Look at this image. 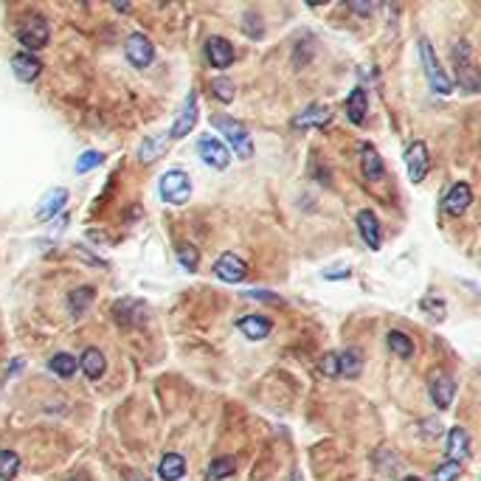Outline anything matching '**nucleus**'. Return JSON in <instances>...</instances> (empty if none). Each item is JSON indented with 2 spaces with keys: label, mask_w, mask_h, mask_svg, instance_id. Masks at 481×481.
Wrapping results in <instances>:
<instances>
[{
  "label": "nucleus",
  "mask_w": 481,
  "mask_h": 481,
  "mask_svg": "<svg viewBox=\"0 0 481 481\" xmlns=\"http://www.w3.org/2000/svg\"><path fill=\"white\" fill-rule=\"evenodd\" d=\"M211 124L228 138V144L234 146V155H240V158H250L253 155V141H250V136H248V130L242 127L240 121H234V118H226V116H214L211 118Z\"/></svg>",
  "instance_id": "f257e3e1"
},
{
  "label": "nucleus",
  "mask_w": 481,
  "mask_h": 481,
  "mask_svg": "<svg viewBox=\"0 0 481 481\" xmlns=\"http://www.w3.org/2000/svg\"><path fill=\"white\" fill-rule=\"evenodd\" d=\"M161 197L166 200V203H172V206H183L186 200H189V194H192V181H189V175L186 172H181V169H169L163 178H161Z\"/></svg>",
  "instance_id": "f03ea898"
},
{
  "label": "nucleus",
  "mask_w": 481,
  "mask_h": 481,
  "mask_svg": "<svg viewBox=\"0 0 481 481\" xmlns=\"http://www.w3.org/2000/svg\"><path fill=\"white\" fill-rule=\"evenodd\" d=\"M420 59H422V71H425V76H428L431 88L436 91V93L447 96V93L453 91V85H450V79L445 76V71L439 68V62H436V54H433L431 43H428L425 37L420 40Z\"/></svg>",
  "instance_id": "7ed1b4c3"
},
{
  "label": "nucleus",
  "mask_w": 481,
  "mask_h": 481,
  "mask_svg": "<svg viewBox=\"0 0 481 481\" xmlns=\"http://www.w3.org/2000/svg\"><path fill=\"white\" fill-rule=\"evenodd\" d=\"M49 37H51V29L49 23L43 20V17H29L20 29H17V40H20V46H26V54H31V51H40L49 46Z\"/></svg>",
  "instance_id": "20e7f679"
},
{
  "label": "nucleus",
  "mask_w": 481,
  "mask_h": 481,
  "mask_svg": "<svg viewBox=\"0 0 481 481\" xmlns=\"http://www.w3.org/2000/svg\"><path fill=\"white\" fill-rule=\"evenodd\" d=\"M214 276H217L220 282L240 285V282H245V276H248V265H245V259L237 256V253H223V256L214 262Z\"/></svg>",
  "instance_id": "39448f33"
},
{
  "label": "nucleus",
  "mask_w": 481,
  "mask_h": 481,
  "mask_svg": "<svg viewBox=\"0 0 481 481\" xmlns=\"http://www.w3.org/2000/svg\"><path fill=\"white\" fill-rule=\"evenodd\" d=\"M405 166H408V178H411L414 183L425 181V175H428V169H431L428 146L422 144V141H414V144L408 146V152H405Z\"/></svg>",
  "instance_id": "423d86ee"
},
{
  "label": "nucleus",
  "mask_w": 481,
  "mask_h": 481,
  "mask_svg": "<svg viewBox=\"0 0 481 481\" xmlns=\"http://www.w3.org/2000/svg\"><path fill=\"white\" fill-rule=\"evenodd\" d=\"M113 315L124 327H138L146 321V304L138 298H121L113 304Z\"/></svg>",
  "instance_id": "0eeeda50"
},
{
  "label": "nucleus",
  "mask_w": 481,
  "mask_h": 481,
  "mask_svg": "<svg viewBox=\"0 0 481 481\" xmlns=\"http://www.w3.org/2000/svg\"><path fill=\"white\" fill-rule=\"evenodd\" d=\"M124 54H127V59H130L136 68H146V65L155 59V46H152V40L144 37V34H130V37H127V46H124Z\"/></svg>",
  "instance_id": "6e6552de"
},
{
  "label": "nucleus",
  "mask_w": 481,
  "mask_h": 481,
  "mask_svg": "<svg viewBox=\"0 0 481 481\" xmlns=\"http://www.w3.org/2000/svg\"><path fill=\"white\" fill-rule=\"evenodd\" d=\"M453 62H456V74H459V82L473 93L479 88L476 76H473V62H470V46L462 40L453 46Z\"/></svg>",
  "instance_id": "1a4fd4ad"
},
{
  "label": "nucleus",
  "mask_w": 481,
  "mask_h": 481,
  "mask_svg": "<svg viewBox=\"0 0 481 481\" xmlns=\"http://www.w3.org/2000/svg\"><path fill=\"white\" fill-rule=\"evenodd\" d=\"M473 203V192H470V186L467 183H453L450 186V192L445 194V200H442V208L450 214V217H462L465 211H467V206Z\"/></svg>",
  "instance_id": "9d476101"
},
{
  "label": "nucleus",
  "mask_w": 481,
  "mask_h": 481,
  "mask_svg": "<svg viewBox=\"0 0 481 481\" xmlns=\"http://www.w3.org/2000/svg\"><path fill=\"white\" fill-rule=\"evenodd\" d=\"M333 121V113H330V107L327 104H310L304 113H298L290 124L295 127V130H310V127H327Z\"/></svg>",
  "instance_id": "9b49d317"
},
{
  "label": "nucleus",
  "mask_w": 481,
  "mask_h": 481,
  "mask_svg": "<svg viewBox=\"0 0 481 481\" xmlns=\"http://www.w3.org/2000/svg\"><path fill=\"white\" fill-rule=\"evenodd\" d=\"M358 231H360V240L366 242L372 250H380V220H378V214L375 211H369V208H363L360 214H358Z\"/></svg>",
  "instance_id": "f8f14e48"
},
{
  "label": "nucleus",
  "mask_w": 481,
  "mask_h": 481,
  "mask_svg": "<svg viewBox=\"0 0 481 481\" xmlns=\"http://www.w3.org/2000/svg\"><path fill=\"white\" fill-rule=\"evenodd\" d=\"M197 152H200V158H203L208 166H214V169H226V166L231 163V152L220 144L217 138H203V141L197 144Z\"/></svg>",
  "instance_id": "ddd939ff"
},
{
  "label": "nucleus",
  "mask_w": 481,
  "mask_h": 481,
  "mask_svg": "<svg viewBox=\"0 0 481 481\" xmlns=\"http://www.w3.org/2000/svg\"><path fill=\"white\" fill-rule=\"evenodd\" d=\"M194 124H197V93H189L183 110H181V116L175 118V124H172V130H169V136H172V138H183V136L192 133Z\"/></svg>",
  "instance_id": "4468645a"
},
{
  "label": "nucleus",
  "mask_w": 481,
  "mask_h": 481,
  "mask_svg": "<svg viewBox=\"0 0 481 481\" xmlns=\"http://www.w3.org/2000/svg\"><path fill=\"white\" fill-rule=\"evenodd\" d=\"M11 71H14V76L20 79V82H34L37 76H40V71H43V62L34 56V54H14L11 56Z\"/></svg>",
  "instance_id": "2eb2a0df"
},
{
  "label": "nucleus",
  "mask_w": 481,
  "mask_h": 481,
  "mask_svg": "<svg viewBox=\"0 0 481 481\" xmlns=\"http://www.w3.org/2000/svg\"><path fill=\"white\" fill-rule=\"evenodd\" d=\"M206 56H208V62L214 65V68H228L231 62H234V46L228 43V40H223V37H211L208 43H206Z\"/></svg>",
  "instance_id": "dca6fc26"
},
{
  "label": "nucleus",
  "mask_w": 481,
  "mask_h": 481,
  "mask_svg": "<svg viewBox=\"0 0 481 481\" xmlns=\"http://www.w3.org/2000/svg\"><path fill=\"white\" fill-rule=\"evenodd\" d=\"M453 394H456V383L447 375H436L431 380V400L436 402V408L447 411L453 402Z\"/></svg>",
  "instance_id": "f3484780"
},
{
  "label": "nucleus",
  "mask_w": 481,
  "mask_h": 481,
  "mask_svg": "<svg viewBox=\"0 0 481 481\" xmlns=\"http://www.w3.org/2000/svg\"><path fill=\"white\" fill-rule=\"evenodd\" d=\"M65 203H68V189H62V186L51 189L37 208V220H54V214H59L65 208Z\"/></svg>",
  "instance_id": "a211bd4d"
},
{
  "label": "nucleus",
  "mask_w": 481,
  "mask_h": 481,
  "mask_svg": "<svg viewBox=\"0 0 481 481\" xmlns=\"http://www.w3.org/2000/svg\"><path fill=\"white\" fill-rule=\"evenodd\" d=\"M366 113H369V98H366V91L363 88H355L349 98H346V116L352 124H366Z\"/></svg>",
  "instance_id": "6ab92c4d"
},
{
  "label": "nucleus",
  "mask_w": 481,
  "mask_h": 481,
  "mask_svg": "<svg viewBox=\"0 0 481 481\" xmlns=\"http://www.w3.org/2000/svg\"><path fill=\"white\" fill-rule=\"evenodd\" d=\"M186 473V459L181 453H166L158 465V479L161 481H181Z\"/></svg>",
  "instance_id": "aec40b11"
},
{
  "label": "nucleus",
  "mask_w": 481,
  "mask_h": 481,
  "mask_svg": "<svg viewBox=\"0 0 481 481\" xmlns=\"http://www.w3.org/2000/svg\"><path fill=\"white\" fill-rule=\"evenodd\" d=\"M360 169H363L366 181H380L383 178V161H380L378 149L372 144L360 146Z\"/></svg>",
  "instance_id": "412c9836"
},
{
  "label": "nucleus",
  "mask_w": 481,
  "mask_h": 481,
  "mask_svg": "<svg viewBox=\"0 0 481 481\" xmlns=\"http://www.w3.org/2000/svg\"><path fill=\"white\" fill-rule=\"evenodd\" d=\"M237 327H240V333L245 338H250V340H262V338L270 335V321L268 318H262V315H245L237 321Z\"/></svg>",
  "instance_id": "4be33fe9"
},
{
  "label": "nucleus",
  "mask_w": 481,
  "mask_h": 481,
  "mask_svg": "<svg viewBox=\"0 0 481 481\" xmlns=\"http://www.w3.org/2000/svg\"><path fill=\"white\" fill-rule=\"evenodd\" d=\"M79 366H82V372H85L91 380H98V378L104 375V366H107V363H104V355H101L98 349L91 346V349H85V352H82Z\"/></svg>",
  "instance_id": "5701e85b"
},
{
  "label": "nucleus",
  "mask_w": 481,
  "mask_h": 481,
  "mask_svg": "<svg viewBox=\"0 0 481 481\" xmlns=\"http://www.w3.org/2000/svg\"><path fill=\"white\" fill-rule=\"evenodd\" d=\"M447 453L453 456V462H459V459H465L470 453V439H467L465 428H450V433H447Z\"/></svg>",
  "instance_id": "b1692460"
},
{
  "label": "nucleus",
  "mask_w": 481,
  "mask_h": 481,
  "mask_svg": "<svg viewBox=\"0 0 481 481\" xmlns=\"http://www.w3.org/2000/svg\"><path fill=\"white\" fill-rule=\"evenodd\" d=\"M363 369V360H360V352L355 349H346L338 355V375H346V378H358Z\"/></svg>",
  "instance_id": "393cba45"
},
{
  "label": "nucleus",
  "mask_w": 481,
  "mask_h": 481,
  "mask_svg": "<svg viewBox=\"0 0 481 481\" xmlns=\"http://www.w3.org/2000/svg\"><path fill=\"white\" fill-rule=\"evenodd\" d=\"M385 340H388V349L397 355V358H411L414 355V340L405 335V333H400V330H391L388 335H385Z\"/></svg>",
  "instance_id": "a878e982"
},
{
  "label": "nucleus",
  "mask_w": 481,
  "mask_h": 481,
  "mask_svg": "<svg viewBox=\"0 0 481 481\" xmlns=\"http://www.w3.org/2000/svg\"><path fill=\"white\" fill-rule=\"evenodd\" d=\"M93 301V288H76L71 295H68V307L74 315H82Z\"/></svg>",
  "instance_id": "bb28decb"
},
{
  "label": "nucleus",
  "mask_w": 481,
  "mask_h": 481,
  "mask_svg": "<svg viewBox=\"0 0 481 481\" xmlns=\"http://www.w3.org/2000/svg\"><path fill=\"white\" fill-rule=\"evenodd\" d=\"M76 358H71V355H65V352H59V355H54L49 360V369L54 375H59V378H71L74 372H76Z\"/></svg>",
  "instance_id": "cd10ccee"
},
{
  "label": "nucleus",
  "mask_w": 481,
  "mask_h": 481,
  "mask_svg": "<svg viewBox=\"0 0 481 481\" xmlns=\"http://www.w3.org/2000/svg\"><path fill=\"white\" fill-rule=\"evenodd\" d=\"M20 470V456L14 450H0V481H11Z\"/></svg>",
  "instance_id": "c85d7f7f"
},
{
  "label": "nucleus",
  "mask_w": 481,
  "mask_h": 481,
  "mask_svg": "<svg viewBox=\"0 0 481 481\" xmlns=\"http://www.w3.org/2000/svg\"><path fill=\"white\" fill-rule=\"evenodd\" d=\"M211 481H226L228 476H234V459H228V456H220V459H214L211 465H208V473H206Z\"/></svg>",
  "instance_id": "c756f323"
},
{
  "label": "nucleus",
  "mask_w": 481,
  "mask_h": 481,
  "mask_svg": "<svg viewBox=\"0 0 481 481\" xmlns=\"http://www.w3.org/2000/svg\"><path fill=\"white\" fill-rule=\"evenodd\" d=\"M211 93L220 98L223 104H228V101H234V82L231 79H226V76H217V79H211Z\"/></svg>",
  "instance_id": "7c9ffc66"
},
{
  "label": "nucleus",
  "mask_w": 481,
  "mask_h": 481,
  "mask_svg": "<svg viewBox=\"0 0 481 481\" xmlns=\"http://www.w3.org/2000/svg\"><path fill=\"white\" fill-rule=\"evenodd\" d=\"M178 262H181L186 270H197V265H200V250H197L194 245H181V248H178Z\"/></svg>",
  "instance_id": "2f4dec72"
},
{
  "label": "nucleus",
  "mask_w": 481,
  "mask_h": 481,
  "mask_svg": "<svg viewBox=\"0 0 481 481\" xmlns=\"http://www.w3.org/2000/svg\"><path fill=\"white\" fill-rule=\"evenodd\" d=\"M462 476V465L459 462H445V465H439L436 467V473H433V481H456Z\"/></svg>",
  "instance_id": "473e14b6"
},
{
  "label": "nucleus",
  "mask_w": 481,
  "mask_h": 481,
  "mask_svg": "<svg viewBox=\"0 0 481 481\" xmlns=\"http://www.w3.org/2000/svg\"><path fill=\"white\" fill-rule=\"evenodd\" d=\"M101 161H104V155H101V152H85V155L76 161V172H79V175H85V172L96 169Z\"/></svg>",
  "instance_id": "72a5a7b5"
},
{
  "label": "nucleus",
  "mask_w": 481,
  "mask_h": 481,
  "mask_svg": "<svg viewBox=\"0 0 481 481\" xmlns=\"http://www.w3.org/2000/svg\"><path fill=\"white\" fill-rule=\"evenodd\" d=\"M161 149H163V138H149V141H144V146H141V161H158Z\"/></svg>",
  "instance_id": "f704fd0d"
},
{
  "label": "nucleus",
  "mask_w": 481,
  "mask_h": 481,
  "mask_svg": "<svg viewBox=\"0 0 481 481\" xmlns=\"http://www.w3.org/2000/svg\"><path fill=\"white\" fill-rule=\"evenodd\" d=\"M321 372H324L327 378H338V352H327V355L321 358Z\"/></svg>",
  "instance_id": "c9c22d12"
},
{
  "label": "nucleus",
  "mask_w": 481,
  "mask_h": 481,
  "mask_svg": "<svg viewBox=\"0 0 481 481\" xmlns=\"http://www.w3.org/2000/svg\"><path fill=\"white\" fill-rule=\"evenodd\" d=\"M422 310H425V313H431V318H436V321H442V318H445V304H442V301L425 298V301H422Z\"/></svg>",
  "instance_id": "e433bc0d"
},
{
  "label": "nucleus",
  "mask_w": 481,
  "mask_h": 481,
  "mask_svg": "<svg viewBox=\"0 0 481 481\" xmlns=\"http://www.w3.org/2000/svg\"><path fill=\"white\" fill-rule=\"evenodd\" d=\"M324 276H327V279H349L352 270H349V268H338V270H324Z\"/></svg>",
  "instance_id": "4c0bfd02"
},
{
  "label": "nucleus",
  "mask_w": 481,
  "mask_h": 481,
  "mask_svg": "<svg viewBox=\"0 0 481 481\" xmlns=\"http://www.w3.org/2000/svg\"><path fill=\"white\" fill-rule=\"evenodd\" d=\"M68 481H88V476H85V473H76V476H71Z\"/></svg>",
  "instance_id": "58836bf2"
},
{
  "label": "nucleus",
  "mask_w": 481,
  "mask_h": 481,
  "mask_svg": "<svg viewBox=\"0 0 481 481\" xmlns=\"http://www.w3.org/2000/svg\"><path fill=\"white\" fill-rule=\"evenodd\" d=\"M402 481H420V479H417V476H405Z\"/></svg>",
  "instance_id": "ea45409f"
}]
</instances>
